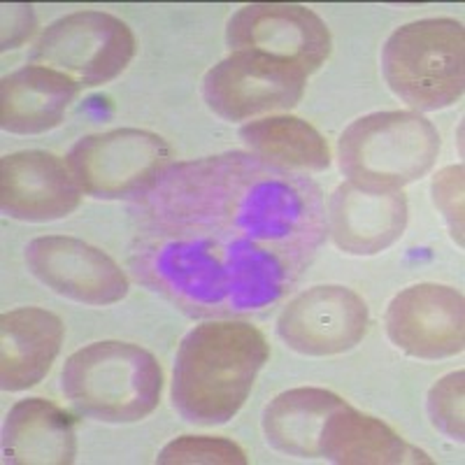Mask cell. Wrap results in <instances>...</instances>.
Listing matches in <instances>:
<instances>
[{"instance_id":"6da1fadb","label":"cell","mask_w":465,"mask_h":465,"mask_svg":"<svg viewBox=\"0 0 465 465\" xmlns=\"http://www.w3.org/2000/svg\"><path fill=\"white\" fill-rule=\"evenodd\" d=\"M138 196L143 270L203 312H252L277 301L323 235L317 186L261 156L163 170Z\"/></svg>"},{"instance_id":"7a4b0ae2","label":"cell","mask_w":465,"mask_h":465,"mask_svg":"<svg viewBox=\"0 0 465 465\" xmlns=\"http://www.w3.org/2000/svg\"><path fill=\"white\" fill-rule=\"evenodd\" d=\"M268 356V340L249 322L201 323L177 349L170 389L174 410L198 426L228 423L252 393Z\"/></svg>"},{"instance_id":"3957f363","label":"cell","mask_w":465,"mask_h":465,"mask_svg":"<svg viewBox=\"0 0 465 465\" xmlns=\"http://www.w3.org/2000/svg\"><path fill=\"white\" fill-rule=\"evenodd\" d=\"M61 389L84 417L133 423L159 407L163 372L147 349L131 342H94L77 349L64 365Z\"/></svg>"},{"instance_id":"277c9868","label":"cell","mask_w":465,"mask_h":465,"mask_svg":"<svg viewBox=\"0 0 465 465\" xmlns=\"http://www.w3.org/2000/svg\"><path fill=\"white\" fill-rule=\"evenodd\" d=\"M389 89L419 112L460 101L465 89V31L456 19H421L391 33L381 49Z\"/></svg>"},{"instance_id":"5b68a950","label":"cell","mask_w":465,"mask_h":465,"mask_svg":"<svg viewBox=\"0 0 465 465\" xmlns=\"http://www.w3.org/2000/svg\"><path fill=\"white\" fill-rule=\"evenodd\" d=\"M440 135L417 112H375L342 133L340 168L349 182L371 189H402L438 161Z\"/></svg>"},{"instance_id":"8992f818","label":"cell","mask_w":465,"mask_h":465,"mask_svg":"<svg viewBox=\"0 0 465 465\" xmlns=\"http://www.w3.org/2000/svg\"><path fill=\"white\" fill-rule=\"evenodd\" d=\"M135 56L131 28L107 12H73L40 35L31 61L64 73L80 86H101L128 68Z\"/></svg>"},{"instance_id":"52a82bcc","label":"cell","mask_w":465,"mask_h":465,"mask_svg":"<svg viewBox=\"0 0 465 465\" xmlns=\"http://www.w3.org/2000/svg\"><path fill=\"white\" fill-rule=\"evenodd\" d=\"M170 163V147L161 135L140 128L86 135L68 153V170L94 198L138 196Z\"/></svg>"},{"instance_id":"ba28073f","label":"cell","mask_w":465,"mask_h":465,"mask_svg":"<svg viewBox=\"0 0 465 465\" xmlns=\"http://www.w3.org/2000/svg\"><path fill=\"white\" fill-rule=\"evenodd\" d=\"M307 74L298 65L256 52H232L203 80L207 107L226 122H244L265 112L296 107Z\"/></svg>"},{"instance_id":"9c48e42d","label":"cell","mask_w":465,"mask_h":465,"mask_svg":"<svg viewBox=\"0 0 465 465\" xmlns=\"http://www.w3.org/2000/svg\"><path fill=\"white\" fill-rule=\"evenodd\" d=\"M232 52H256L293 64L305 74L326 64L333 49L326 22L293 3H252L231 16L226 28Z\"/></svg>"},{"instance_id":"30bf717a","label":"cell","mask_w":465,"mask_h":465,"mask_svg":"<svg viewBox=\"0 0 465 465\" xmlns=\"http://www.w3.org/2000/svg\"><path fill=\"white\" fill-rule=\"evenodd\" d=\"M371 312L344 286H312L298 293L277 319V335L302 356L344 354L363 340Z\"/></svg>"},{"instance_id":"8fae6325","label":"cell","mask_w":465,"mask_h":465,"mask_svg":"<svg viewBox=\"0 0 465 465\" xmlns=\"http://www.w3.org/2000/svg\"><path fill=\"white\" fill-rule=\"evenodd\" d=\"M386 335L405 354L423 361L463 351V293L444 284H414L401 291L384 317Z\"/></svg>"},{"instance_id":"7c38bea8","label":"cell","mask_w":465,"mask_h":465,"mask_svg":"<svg viewBox=\"0 0 465 465\" xmlns=\"http://www.w3.org/2000/svg\"><path fill=\"white\" fill-rule=\"evenodd\" d=\"M26 265L47 289L82 305H114L128 296L122 265L77 238L47 235L33 240L26 247Z\"/></svg>"},{"instance_id":"4fadbf2b","label":"cell","mask_w":465,"mask_h":465,"mask_svg":"<svg viewBox=\"0 0 465 465\" xmlns=\"http://www.w3.org/2000/svg\"><path fill=\"white\" fill-rule=\"evenodd\" d=\"M80 186L61 159L47 152H16L0 161V207L19 222L68 217L80 205Z\"/></svg>"},{"instance_id":"5bb4252c","label":"cell","mask_w":465,"mask_h":465,"mask_svg":"<svg viewBox=\"0 0 465 465\" xmlns=\"http://www.w3.org/2000/svg\"><path fill=\"white\" fill-rule=\"evenodd\" d=\"M405 226L407 198L401 189H371L344 182L328 205V232L347 254H380L401 238Z\"/></svg>"},{"instance_id":"9a60e30c","label":"cell","mask_w":465,"mask_h":465,"mask_svg":"<svg viewBox=\"0 0 465 465\" xmlns=\"http://www.w3.org/2000/svg\"><path fill=\"white\" fill-rule=\"evenodd\" d=\"M64 344V322L40 307H19L0 317V386L26 391L43 381Z\"/></svg>"},{"instance_id":"2e32d148","label":"cell","mask_w":465,"mask_h":465,"mask_svg":"<svg viewBox=\"0 0 465 465\" xmlns=\"http://www.w3.org/2000/svg\"><path fill=\"white\" fill-rule=\"evenodd\" d=\"M80 94L64 73L43 65H24L0 82V126L16 135H37L64 122Z\"/></svg>"},{"instance_id":"e0dca14e","label":"cell","mask_w":465,"mask_h":465,"mask_svg":"<svg viewBox=\"0 0 465 465\" xmlns=\"http://www.w3.org/2000/svg\"><path fill=\"white\" fill-rule=\"evenodd\" d=\"M3 454L15 465H70L77 456L73 417L45 398L19 401L3 426Z\"/></svg>"},{"instance_id":"ac0fdd59","label":"cell","mask_w":465,"mask_h":465,"mask_svg":"<svg viewBox=\"0 0 465 465\" xmlns=\"http://www.w3.org/2000/svg\"><path fill=\"white\" fill-rule=\"evenodd\" d=\"M322 456L342 465L430 463L421 450L407 444L380 419L342 405L331 414L322 435Z\"/></svg>"},{"instance_id":"d6986e66","label":"cell","mask_w":465,"mask_h":465,"mask_svg":"<svg viewBox=\"0 0 465 465\" xmlns=\"http://www.w3.org/2000/svg\"><path fill=\"white\" fill-rule=\"evenodd\" d=\"M347 405L326 389H291L270 401L263 433L272 450L298 459H322V435L331 414Z\"/></svg>"},{"instance_id":"ffe728a7","label":"cell","mask_w":465,"mask_h":465,"mask_svg":"<svg viewBox=\"0 0 465 465\" xmlns=\"http://www.w3.org/2000/svg\"><path fill=\"white\" fill-rule=\"evenodd\" d=\"M252 152L286 170L319 173L331 165V149L322 133L298 116H265L240 128Z\"/></svg>"},{"instance_id":"44dd1931","label":"cell","mask_w":465,"mask_h":465,"mask_svg":"<svg viewBox=\"0 0 465 465\" xmlns=\"http://www.w3.org/2000/svg\"><path fill=\"white\" fill-rule=\"evenodd\" d=\"M161 465H193V463H226L244 465L242 447L226 438H207V435H184L168 442L159 454Z\"/></svg>"},{"instance_id":"7402d4cb","label":"cell","mask_w":465,"mask_h":465,"mask_svg":"<svg viewBox=\"0 0 465 465\" xmlns=\"http://www.w3.org/2000/svg\"><path fill=\"white\" fill-rule=\"evenodd\" d=\"M465 372L456 371L442 377L429 391V417L435 429L447 438L463 442L465 440V414H463V391Z\"/></svg>"},{"instance_id":"603a6c76","label":"cell","mask_w":465,"mask_h":465,"mask_svg":"<svg viewBox=\"0 0 465 465\" xmlns=\"http://www.w3.org/2000/svg\"><path fill=\"white\" fill-rule=\"evenodd\" d=\"M463 165L440 170L433 180L435 207L442 212L456 242L463 247Z\"/></svg>"},{"instance_id":"cb8c5ba5","label":"cell","mask_w":465,"mask_h":465,"mask_svg":"<svg viewBox=\"0 0 465 465\" xmlns=\"http://www.w3.org/2000/svg\"><path fill=\"white\" fill-rule=\"evenodd\" d=\"M35 28V12L31 5L12 3L3 5V52L24 45Z\"/></svg>"}]
</instances>
